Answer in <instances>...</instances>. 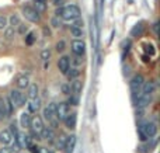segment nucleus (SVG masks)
<instances>
[{
  "instance_id": "31",
  "label": "nucleus",
  "mask_w": 160,
  "mask_h": 153,
  "mask_svg": "<svg viewBox=\"0 0 160 153\" xmlns=\"http://www.w3.org/2000/svg\"><path fill=\"white\" fill-rule=\"evenodd\" d=\"M6 25H7V18L4 16H0V30L6 28Z\"/></svg>"
},
{
  "instance_id": "7",
  "label": "nucleus",
  "mask_w": 160,
  "mask_h": 153,
  "mask_svg": "<svg viewBox=\"0 0 160 153\" xmlns=\"http://www.w3.org/2000/svg\"><path fill=\"white\" fill-rule=\"evenodd\" d=\"M141 129H142V132L146 135V138H152L158 134V126H156V124H153V122L145 124V125L141 126Z\"/></svg>"
},
{
  "instance_id": "39",
  "label": "nucleus",
  "mask_w": 160,
  "mask_h": 153,
  "mask_svg": "<svg viewBox=\"0 0 160 153\" xmlns=\"http://www.w3.org/2000/svg\"><path fill=\"white\" fill-rule=\"evenodd\" d=\"M13 30H14V28H8V30H7V32H6V37H7L8 39L11 38V34H13Z\"/></svg>"
},
{
  "instance_id": "14",
  "label": "nucleus",
  "mask_w": 160,
  "mask_h": 153,
  "mask_svg": "<svg viewBox=\"0 0 160 153\" xmlns=\"http://www.w3.org/2000/svg\"><path fill=\"white\" fill-rule=\"evenodd\" d=\"M75 143H76V136L75 135H70V136L66 138V145H65V151L68 153H72L73 148H75Z\"/></svg>"
},
{
  "instance_id": "40",
  "label": "nucleus",
  "mask_w": 160,
  "mask_h": 153,
  "mask_svg": "<svg viewBox=\"0 0 160 153\" xmlns=\"http://www.w3.org/2000/svg\"><path fill=\"white\" fill-rule=\"evenodd\" d=\"M62 90H63L65 94H69V93H70V87H68V86H63V87H62Z\"/></svg>"
},
{
  "instance_id": "13",
  "label": "nucleus",
  "mask_w": 160,
  "mask_h": 153,
  "mask_svg": "<svg viewBox=\"0 0 160 153\" xmlns=\"http://www.w3.org/2000/svg\"><path fill=\"white\" fill-rule=\"evenodd\" d=\"M31 118H32V117L30 115V112H22L21 117H20V124H21L22 128H30Z\"/></svg>"
},
{
  "instance_id": "24",
  "label": "nucleus",
  "mask_w": 160,
  "mask_h": 153,
  "mask_svg": "<svg viewBox=\"0 0 160 153\" xmlns=\"http://www.w3.org/2000/svg\"><path fill=\"white\" fill-rule=\"evenodd\" d=\"M35 39H37L35 32H28L27 35H25V44H27V45H32L34 42H35Z\"/></svg>"
},
{
  "instance_id": "38",
  "label": "nucleus",
  "mask_w": 160,
  "mask_h": 153,
  "mask_svg": "<svg viewBox=\"0 0 160 153\" xmlns=\"http://www.w3.org/2000/svg\"><path fill=\"white\" fill-rule=\"evenodd\" d=\"M138 132H139V136H141V141H146V139H148V138H146V135H145L143 132H142V129H141V128L138 129Z\"/></svg>"
},
{
  "instance_id": "2",
  "label": "nucleus",
  "mask_w": 160,
  "mask_h": 153,
  "mask_svg": "<svg viewBox=\"0 0 160 153\" xmlns=\"http://www.w3.org/2000/svg\"><path fill=\"white\" fill-rule=\"evenodd\" d=\"M31 131H32V135L37 138V139H41V132L44 129V122H42V118L35 115V117L31 118V125H30Z\"/></svg>"
},
{
  "instance_id": "20",
  "label": "nucleus",
  "mask_w": 160,
  "mask_h": 153,
  "mask_svg": "<svg viewBox=\"0 0 160 153\" xmlns=\"http://www.w3.org/2000/svg\"><path fill=\"white\" fill-rule=\"evenodd\" d=\"M34 10L37 11V13H45V10H47V3H42V2H35L34 3Z\"/></svg>"
},
{
  "instance_id": "46",
  "label": "nucleus",
  "mask_w": 160,
  "mask_h": 153,
  "mask_svg": "<svg viewBox=\"0 0 160 153\" xmlns=\"http://www.w3.org/2000/svg\"><path fill=\"white\" fill-rule=\"evenodd\" d=\"M101 2H102V3H104V0H101Z\"/></svg>"
},
{
  "instance_id": "5",
  "label": "nucleus",
  "mask_w": 160,
  "mask_h": 153,
  "mask_svg": "<svg viewBox=\"0 0 160 153\" xmlns=\"http://www.w3.org/2000/svg\"><path fill=\"white\" fill-rule=\"evenodd\" d=\"M69 114V104L68 103H59L56 104V120L58 121H65V118Z\"/></svg>"
},
{
  "instance_id": "3",
  "label": "nucleus",
  "mask_w": 160,
  "mask_h": 153,
  "mask_svg": "<svg viewBox=\"0 0 160 153\" xmlns=\"http://www.w3.org/2000/svg\"><path fill=\"white\" fill-rule=\"evenodd\" d=\"M8 100H10V103L13 104L14 110L20 108V107H22L25 104V97L18 91V90H11L10 96H8Z\"/></svg>"
},
{
  "instance_id": "21",
  "label": "nucleus",
  "mask_w": 160,
  "mask_h": 153,
  "mask_svg": "<svg viewBox=\"0 0 160 153\" xmlns=\"http://www.w3.org/2000/svg\"><path fill=\"white\" fill-rule=\"evenodd\" d=\"M142 32H143V25H142V22H139V24H136L135 27L132 28L131 35H132V37H138V35H141Z\"/></svg>"
},
{
  "instance_id": "42",
  "label": "nucleus",
  "mask_w": 160,
  "mask_h": 153,
  "mask_svg": "<svg viewBox=\"0 0 160 153\" xmlns=\"http://www.w3.org/2000/svg\"><path fill=\"white\" fill-rule=\"evenodd\" d=\"M44 34L45 35H51V31L48 30V28H44Z\"/></svg>"
},
{
  "instance_id": "9",
  "label": "nucleus",
  "mask_w": 160,
  "mask_h": 153,
  "mask_svg": "<svg viewBox=\"0 0 160 153\" xmlns=\"http://www.w3.org/2000/svg\"><path fill=\"white\" fill-rule=\"evenodd\" d=\"M58 69L61 70L62 75H66L68 70L70 69V59L68 56H62L58 61Z\"/></svg>"
},
{
  "instance_id": "44",
  "label": "nucleus",
  "mask_w": 160,
  "mask_h": 153,
  "mask_svg": "<svg viewBox=\"0 0 160 153\" xmlns=\"http://www.w3.org/2000/svg\"><path fill=\"white\" fill-rule=\"evenodd\" d=\"M39 153H49V151H48V149H41Z\"/></svg>"
},
{
  "instance_id": "12",
  "label": "nucleus",
  "mask_w": 160,
  "mask_h": 153,
  "mask_svg": "<svg viewBox=\"0 0 160 153\" xmlns=\"http://www.w3.org/2000/svg\"><path fill=\"white\" fill-rule=\"evenodd\" d=\"M11 139H13V135H11V132L8 131V129H3V131H0V143H3V145H8V143L11 142Z\"/></svg>"
},
{
  "instance_id": "33",
  "label": "nucleus",
  "mask_w": 160,
  "mask_h": 153,
  "mask_svg": "<svg viewBox=\"0 0 160 153\" xmlns=\"http://www.w3.org/2000/svg\"><path fill=\"white\" fill-rule=\"evenodd\" d=\"M69 103H70V104H73V106H78L79 98L76 97V96H70V97H69Z\"/></svg>"
},
{
  "instance_id": "29",
  "label": "nucleus",
  "mask_w": 160,
  "mask_h": 153,
  "mask_svg": "<svg viewBox=\"0 0 160 153\" xmlns=\"http://www.w3.org/2000/svg\"><path fill=\"white\" fill-rule=\"evenodd\" d=\"M72 34H73V37H83V30L82 28H72Z\"/></svg>"
},
{
  "instance_id": "35",
  "label": "nucleus",
  "mask_w": 160,
  "mask_h": 153,
  "mask_svg": "<svg viewBox=\"0 0 160 153\" xmlns=\"http://www.w3.org/2000/svg\"><path fill=\"white\" fill-rule=\"evenodd\" d=\"M28 148H30V151L32 153H39V148L35 145H28Z\"/></svg>"
},
{
  "instance_id": "45",
  "label": "nucleus",
  "mask_w": 160,
  "mask_h": 153,
  "mask_svg": "<svg viewBox=\"0 0 160 153\" xmlns=\"http://www.w3.org/2000/svg\"><path fill=\"white\" fill-rule=\"evenodd\" d=\"M35 2H42V3H47V0H35Z\"/></svg>"
},
{
  "instance_id": "19",
  "label": "nucleus",
  "mask_w": 160,
  "mask_h": 153,
  "mask_svg": "<svg viewBox=\"0 0 160 153\" xmlns=\"http://www.w3.org/2000/svg\"><path fill=\"white\" fill-rule=\"evenodd\" d=\"M70 90H72V91L75 93V96L78 97L79 93L82 91V81H79V80H73L72 86H70Z\"/></svg>"
},
{
  "instance_id": "6",
  "label": "nucleus",
  "mask_w": 160,
  "mask_h": 153,
  "mask_svg": "<svg viewBox=\"0 0 160 153\" xmlns=\"http://www.w3.org/2000/svg\"><path fill=\"white\" fill-rule=\"evenodd\" d=\"M22 14H24L25 18L31 22H38L39 18H41V16H39L32 7H30V6H27V7L22 8Z\"/></svg>"
},
{
  "instance_id": "27",
  "label": "nucleus",
  "mask_w": 160,
  "mask_h": 153,
  "mask_svg": "<svg viewBox=\"0 0 160 153\" xmlns=\"http://www.w3.org/2000/svg\"><path fill=\"white\" fill-rule=\"evenodd\" d=\"M6 117V107H4V100L0 97V120Z\"/></svg>"
},
{
  "instance_id": "32",
  "label": "nucleus",
  "mask_w": 160,
  "mask_h": 153,
  "mask_svg": "<svg viewBox=\"0 0 160 153\" xmlns=\"http://www.w3.org/2000/svg\"><path fill=\"white\" fill-rule=\"evenodd\" d=\"M27 25H24V24H21V22H20V25H18V32L20 34H25L27 32Z\"/></svg>"
},
{
  "instance_id": "26",
  "label": "nucleus",
  "mask_w": 160,
  "mask_h": 153,
  "mask_svg": "<svg viewBox=\"0 0 160 153\" xmlns=\"http://www.w3.org/2000/svg\"><path fill=\"white\" fill-rule=\"evenodd\" d=\"M66 138L68 136H65V135H62V136L59 138V141H58V149H61V151H63V149H65V145H66Z\"/></svg>"
},
{
  "instance_id": "8",
  "label": "nucleus",
  "mask_w": 160,
  "mask_h": 153,
  "mask_svg": "<svg viewBox=\"0 0 160 153\" xmlns=\"http://www.w3.org/2000/svg\"><path fill=\"white\" fill-rule=\"evenodd\" d=\"M72 51L75 55L82 56L83 53L86 52V44L82 41V39H75V41L72 42Z\"/></svg>"
},
{
  "instance_id": "36",
  "label": "nucleus",
  "mask_w": 160,
  "mask_h": 153,
  "mask_svg": "<svg viewBox=\"0 0 160 153\" xmlns=\"http://www.w3.org/2000/svg\"><path fill=\"white\" fill-rule=\"evenodd\" d=\"M82 25H83V21L78 18V20L75 21V24H73V27H72V28H82Z\"/></svg>"
},
{
  "instance_id": "15",
  "label": "nucleus",
  "mask_w": 160,
  "mask_h": 153,
  "mask_svg": "<svg viewBox=\"0 0 160 153\" xmlns=\"http://www.w3.org/2000/svg\"><path fill=\"white\" fill-rule=\"evenodd\" d=\"M39 107H41V101H39V98L30 100V103H28V111L30 112H37L39 110Z\"/></svg>"
},
{
  "instance_id": "30",
  "label": "nucleus",
  "mask_w": 160,
  "mask_h": 153,
  "mask_svg": "<svg viewBox=\"0 0 160 153\" xmlns=\"http://www.w3.org/2000/svg\"><path fill=\"white\" fill-rule=\"evenodd\" d=\"M49 56H51V51L49 49H45V51H42V53H41V58L44 59L45 62L49 59Z\"/></svg>"
},
{
  "instance_id": "11",
  "label": "nucleus",
  "mask_w": 160,
  "mask_h": 153,
  "mask_svg": "<svg viewBox=\"0 0 160 153\" xmlns=\"http://www.w3.org/2000/svg\"><path fill=\"white\" fill-rule=\"evenodd\" d=\"M65 125L69 129H75L76 128V122H78V115L76 112H72V114H68V117L65 118Z\"/></svg>"
},
{
  "instance_id": "1",
  "label": "nucleus",
  "mask_w": 160,
  "mask_h": 153,
  "mask_svg": "<svg viewBox=\"0 0 160 153\" xmlns=\"http://www.w3.org/2000/svg\"><path fill=\"white\" fill-rule=\"evenodd\" d=\"M56 17H62L66 21H75L80 17V8L75 4L66 6V7H59L55 11Z\"/></svg>"
},
{
  "instance_id": "17",
  "label": "nucleus",
  "mask_w": 160,
  "mask_h": 153,
  "mask_svg": "<svg viewBox=\"0 0 160 153\" xmlns=\"http://www.w3.org/2000/svg\"><path fill=\"white\" fill-rule=\"evenodd\" d=\"M28 98L30 100L38 98V86L37 84H30L28 86Z\"/></svg>"
},
{
  "instance_id": "41",
  "label": "nucleus",
  "mask_w": 160,
  "mask_h": 153,
  "mask_svg": "<svg viewBox=\"0 0 160 153\" xmlns=\"http://www.w3.org/2000/svg\"><path fill=\"white\" fill-rule=\"evenodd\" d=\"M52 24H53V27H59V25H61V24L58 22V20H56V18L52 20Z\"/></svg>"
},
{
  "instance_id": "43",
  "label": "nucleus",
  "mask_w": 160,
  "mask_h": 153,
  "mask_svg": "<svg viewBox=\"0 0 160 153\" xmlns=\"http://www.w3.org/2000/svg\"><path fill=\"white\" fill-rule=\"evenodd\" d=\"M153 30H155V32L158 34L159 31H158V22H155V25H153Z\"/></svg>"
},
{
  "instance_id": "4",
  "label": "nucleus",
  "mask_w": 160,
  "mask_h": 153,
  "mask_svg": "<svg viewBox=\"0 0 160 153\" xmlns=\"http://www.w3.org/2000/svg\"><path fill=\"white\" fill-rule=\"evenodd\" d=\"M143 83H145V80H143V77H142L141 75L133 76V79L131 80V83H129L131 84V91H132V96L135 98H136V96H138V93L141 91Z\"/></svg>"
},
{
  "instance_id": "28",
  "label": "nucleus",
  "mask_w": 160,
  "mask_h": 153,
  "mask_svg": "<svg viewBox=\"0 0 160 153\" xmlns=\"http://www.w3.org/2000/svg\"><path fill=\"white\" fill-rule=\"evenodd\" d=\"M65 47H66L65 41H59L58 44H56V51H58V52H63V51H65Z\"/></svg>"
},
{
  "instance_id": "23",
  "label": "nucleus",
  "mask_w": 160,
  "mask_h": 153,
  "mask_svg": "<svg viewBox=\"0 0 160 153\" xmlns=\"http://www.w3.org/2000/svg\"><path fill=\"white\" fill-rule=\"evenodd\" d=\"M4 107H6V117H11V114L14 112V107H13V104L10 103V100H8V98H6Z\"/></svg>"
},
{
  "instance_id": "10",
  "label": "nucleus",
  "mask_w": 160,
  "mask_h": 153,
  "mask_svg": "<svg viewBox=\"0 0 160 153\" xmlns=\"http://www.w3.org/2000/svg\"><path fill=\"white\" fill-rule=\"evenodd\" d=\"M135 100H136V107L138 108H143V107H146L150 103L152 94H138Z\"/></svg>"
},
{
  "instance_id": "18",
  "label": "nucleus",
  "mask_w": 160,
  "mask_h": 153,
  "mask_svg": "<svg viewBox=\"0 0 160 153\" xmlns=\"http://www.w3.org/2000/svg\"><path fill=\"white\" fill-rule=\"evenodd\" d=\"M30 86V80H28L27 76H20L17 79V87L18 89H25V87Z\"/></svg>"
},
{
  "instance_id": "22",
  "label": "nucleus",
  "mask_w": 160,
  "mask_h": 153,
  "mask_svg": "<svg viewBox=\"0 0 160 153\" xmlns=\"http://www.w3.org/2000/svg\"><path fill=\"white\" fill-rule=\"evenodd\" d=\"M80 75V72L76 67H72V69H69L68 70V73H66V76H68V79L69 80H76V77Z\"/></svg>"
},
{
  "instance_id": "34",
  "label": "nucleus",
  "mask_w": 160,
  "mask_h": 153,
  "mask_svg": "<svg viewBox=\"0 0 160 153\" xmlns=\"http://www.w3.org/2000/svg\"><path fill=\"white\" fill-rule=\"evenodd\" d=\"M51 2H52V4L56 6V7H62L63 3H65V0H51Z\"/></svg>"
},
{
  "instance_id": "25",
  "label": "nucleus",
  "mask_w": 160,
  "mask_h": 153,
  "mask_svg": "<svg viewBox=\"0 0 160 153\" xmlns=\"http://www.w3.org/2000/svg\"><path fill=\"white\" fill-rule=\"evenodd\" d=\"M10 25H11V28L18 27L20 25V17L17 16V14H13V16L10 17Z\"/></svg>"
},
{
  "instance_id": "16",
  "label": "nucleus",
  "mask_w": 160,
  "mask_h": 153,
  "mask_svg": "<svg viewBox=\"0 0 160 153\" xmlns=\"http://www.w3.org/2000/svg\"><path fill=\"white\" fill-rule=\"evenodd\" d=\"M41 138H44V139H47V141H53L55 134H53V131L51 128L44 126V129H42V132H41Z\"/></svg>"
},
{
  "instance_id": "37",
  "label": "nucleus",
  "mask_w": 160,
  "mask_h": 153,
  "mask_svg": "<svg viewBox=\"0 0 160 153\" xmlns=\"http://www.w3.org/2000/svg\"><path fill=\"white\" fill-rule=\"evenodd\" d=\"M0 153H13V149H11V148H7V146H4V148L0 149Z\"/></svg>"
}]
</instances>
